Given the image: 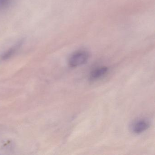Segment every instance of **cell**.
<instances>
[{"mask_svg": "<svg viewBox=\"0 0 155 155\" xmlns=\"http://www.w3.org/2000/svg\"><path fill=\"white\" fill-rule=\"evenodd\" d=\"M89 53L85 51H79L72 54L69 59V65L75 68L85 64L89 58Z\"/></svg>", "mask_w": 155, "mask_h": 155, "instance_id": "obj_1", "label": "cell"}, {"mask_svg": "<svg viewBox=\"0 0 155 155\" xmlns=\"http://www.w3.org/2000/svg\"><path fill=\"white\" fill-rule=\"evenodd\" d=\"M149 127V124L145 120H140L137 121L133 127V131L137 134L142 133L147 130Z\"/></svg>", "mask_w": 155, "mask_h": 155, "instance_id": "obj_2", "label": "cell"}, {"mask_svg": "<svg viewBox=\"0 0 155 155\" xmlns=\"http://www.w3.org/2000/svg\"><path fill=\"white\" fill-rule=\"evenodd\" d=\"M108 68L107 67H102L94 70L90 74V78L91 80H95L103 77L107 73Z\"/></svg>", "mask_w": 155, "mask_h": 155, "instance_id": "obj_3", "label": "cell"}]
</instances>
